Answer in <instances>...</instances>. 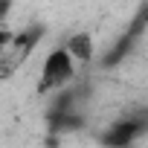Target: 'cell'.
<instances>
[{
  "label": "cell",
  "instance_id": "obj_1",
  "mask_svg": "<svg viewBox=\"0 0 148 148\" xmlns=\"http://www.w3.org/2000/svg\"><path fill=\"white\" fill-rule=\"evenodd\" d=\"M76 64L67 55L64 47H55L44 55V64H41V73H38V96H49V93H58L64 90L73 79H76Z\"/></svg>",
  "mask_w": 148,
  "mask_h": 148
},
{
  "label": "cell",
  "instance_id": "obj_2",
  "mask_svg": "<svg viewBox=\"0 0 148 148\" xmlns=\"http://www.w3.org/2000/svg\"><path fill=\"white\" fill-rule=\"evenodd\" d=\"M142 134H145V119L142 116H125V119L113 122L110 128H105L99 142L105 148H131Z\"/></svg>",
  "mask_w": 148,
  "mask_h": 148
},
{
  "label": "cell",
  "instance_id": "obj_3",
  "mask_svg": "<svg viewBox=\"0 0 148 148\" xmlns=\"http://www.w3.org/2000/svg\"><path fill=\"white\" fill-rule=\"evenodd\" d=\"M64 49H67V55L73 58L76 67H84V64H90L93 55H96V41H93L90 32H76V35L67 38Z\"/></svg>",
  "mask_w": 148,
  "mask_h": 148
},
{
  "label": "cell",
  "instance_id": "obj_4",
  "mask_svg": "<svg viewBox=\"0 0 148 148\" xmlns=\"http://www.w3.org/2000/svg\"><path fill=\"white\" fill-rule=\"evenodd\" d=\"M131 44H134V38H131V35H125V38H119V41H116V47H113V52H110V55L105 58V64L110 67V64H116V61H119L122 55H128V49H131Z\"/></svg>",
  "mask_w": 148,
  "mask_h": 148
},
{
  "label": "cell",
  "instance_id": "obj_5",
  "mask_svg": "<svg viewBox=\"0 0 148 148\" xmlns=\"http://www.w3.org/2000/svg\"><path fill=\"white\" fill-rule=\"evenodd\" d=\"M12 44H15V32H12L9 26L0 23V58H3V55L12 49Z\"/></svg>",
  "mask_w": 148,
  "mask_h": 148
},
{
  "label": "cell",
  "instance_id": "obj_6",
  "mask_svg": "<svg viewBox=\"0 0 148 148\" xmlns=\"http://www.w3.org/2000/svg\"><path fill=\"white\" fill-rule=\"evenodd\" d=\"M6 6H9V0H0V18H3V12H6Z\"/></svg>",
  "mask_w": 148,
  "mask_h": 148
}]
</instances>
